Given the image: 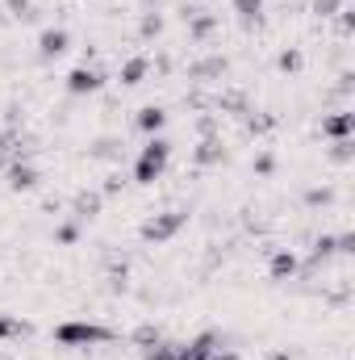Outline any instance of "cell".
<instances>
[{"label": "cell", "mask_w": 355, "mask_h": 360, "mask_svg": "<svg viewBox=\"0 0 355 360\" xmlns=\"http://www.w3.org/2000/svg\"><path fill=\"white\" fill-rule=\"evenodd\" d=\"M109 340H113L109 327H100V323H84V319H76V323H59V327H55V344H63V348H92V344H109Z\"/></svg>", "instance_id": "6da1fadb"}, {"label": "cell", "mask_w": 355, "mask_h": 360, "mask_svg": "<svg viewBox=\"0 0 355 360\" xmlns=\"http://www.w3.org/2000/svg\"><path fill=\"white\" fill-rule=\"evenodd\" d=\"M168 155H172V143L168 139H151L138 151V160H134V180L138 184H155V180L163 176V168H168Z\"/></svg>", "instance_id": "7a4b0ae2"}, {"label": "cell", "mask_w": 355, "mask_h": 360, "mask_svg": "<svg viewBox=\"0 0 355 360\" xmlns=\"http://www.w3.org/2000/svg\"><path fill=\"white\" fill-rule=\"evenodd\" d=\"M184 226H188V210H168V214H155V218L142 222V239L147 243H168Z\"/></svg>", "instance_id": "3957f363"}, {"label": "cell", "mask_w": 355, "mask_h": 360, "mask_svg": "<svg viewBox=\"0 0 355 360\" xmlns=\"http://www.w3.org/2000/svg\"><path fill=\"white\" fill-rule=\"evenodd\" d=\"M217 348H222V335H217V331H201L196 340L176 344V360H209Z\"/></svg>", "instance_id": "277c9868"}, {"label": "cell", "mask_w": 355, "mask_h": 360, "mask_svg": "<svg viewBox=\"0 0 355 360\" xmlns=\"http://www.w3.org/2000/svg\"><path fill=\"white\" fill-rule=\"evenodd\" d=\"M100 80H105V76H100L96 68L80 63V68H72V72H67V92H72V96H88V92L100 89Z\"/></svg>", "instance_id": "5b68a950"}, {"label": "cell", "mask_w": 355, "mask_h": 360, "mask_svg": "<svg viewBox=\"0 0 355 360\" xmlns=\"http://www.w3.org/2000/svg\"><path fill=\"white\" fill-rule=\"evenodd\" d=\"M67 46H72V38H67V30H63V25H51V30H42V34H38V55H42V59H59Z\"/></svg>", "instance_id": "8992f818"}, {"label": "cell", "mask_w": 355, "mask_h": 360, "mask_svg": "<svg viewBox=\"0 0 355 360\" xmlns=\"http://www.w3.org/2000/svg\"><path fill=\"white\" fill-rule=\"evenodd\" d=\"M4 176H8V188H34V184H38V172H34V164H25V160H13Z\"/></svg>", "instance_id": "52a82bcc"}, {"label": "cell", "mask_w": 355, "mask_h": 360, "mask_svg": "<svg viewBox=\"0 0 355 360\" xmlns=\"http://www.w3.org/2000/svg\"><path fill=\"white\" fill-rule=\"evenodd\" d=\"M267 272H272V281H293V276H297V256H293V252H272Z\"/></svg>", "instance_id": "ba28073f"}, {"label": "cell", "mask_w": 355, "mask_h": 360, "mask_svg": "<svg viewBox=\"0 0 355 360\" xmlns=\"http://www.w3.org/2000/svg\"><path fill=\"white\" fill-rule=\"evenodd\" d=\"M138 130H147V134H159L163 126H168V113L159 109V105H147V109H138Z\"/></svg>", "instance_id": "9c48e42d"}, {"label": "cell", "mask_w": 355, "mask_h": 360, "mask_svg": "<svg viewBox=\"0 0 355 360\" xmlns=\"http://www.w3.org/2000/svg\"><path fill=\"white\" fill-rule=\"evenodd\" d=\"M192 160H196V164H222V160H226L222 139H201V143H196V151H192Z\"/></svg>", "instance_id": "30bf717a"}, {"label": "cell", "mask_w": 355, "mask_h": 360, "mask_svg": "<svg viewBox=\"0 0 355 360\" xmlns=\"http://www.w3.org/2000/svg\"><path fill=\"white\" fill-rule=\"evenodd\" d=\"M213 30H217V17H209V13H201V8L188 17V34H192V42H205Z\"/></svg>", "instance_id": "8fae6325"}, {"label": "cell", "mask_w": 355, "mask_h": 360, "mask_svg": "<svg viewBox=\"0 0 355 360\" xmlns=\"http://www.w3.org/2000/svg\"><path fill=\"white\" fill-rule=\"evenodd\" d=\"M100 197H105V193H80V197H76V205H72L76 222H88V218L100 214Z\"/></svg>", "instance_id": "7c38bea8"}, {"label": "cell", "mask_w": 355, "mask_h": 360, "mask_svg": "<svg viewBox=\"0 0 355 360\" xmlns=\"http://www.w3.org/2000/svg\"><path fill=\"white\" fill-rule=\"evenodd\" d=\"M351 113H335V117H326L322 122V134H330V139H347L351 134Z\"/></svg>", "instance_id": "4fadbf2b"}, {"label": "cell", "mask_w": 355, "mask_h": 360, "mask_svg": "<svg viewBox=\"0 0 355 360\" xmlns=\"http://www.w3.org/2000/svg\"><path fill=\"white\" fill-rule=\"evenodd\" d=\"M234 13H239L243 25H255L264 17V0H234Z\"/></svg>", "instance_id": "5bb4252c"}, {"label": "cell", "mask_w": 355, "mask_h": 360, "mask_svg": "<svg viewBox=\"0 0 355 360\" xmlns=\"http://www.w3.org/2000/svg\"><path fill=\"white\" fill-rule=\"evenodd\" d=\"M121 147H126L121 139H100L88 155H92V160H117V155H121Z\"/></svg>", "instance_id": "9a60e30c"}, {"label": "cell", "mask_w": 355, "mask_h": 360, "mask_svg": "<svg viewBox=\"0 0 355 360\" xmlns=\"http://www.w3.org/2000/svg\"><path fill=\"white\" fill-rule=\"evenodd\" d=\"M142 76H147V59H126V68H121V84H142Z\"/></svg>", "instance_id": "2e32d148"}, {"label": "cell", "mask_w": 355, "mask_h": 360, "mask_svg": "<svg viewBox=\"0 0 355 360\" xmlns=\"http://www.w3.org/2000/svg\"><path fill=\"white\" fill-rule=\"evenodd\" d=\"M142 360H176V344H168V340H155L151 348H142Z\"/></svg>", "instance_id": "e0dca14e"}, {"label": "cell", "mask_w": 355, "mask_h": 360, "mask_svg": "<svg viewBox=\"0 0 355 360\" xmlns=\"http://www.w3.org/2000/svg\"><path fill=\"white\" fill-rule=\"evenodd\" d=\"M17 335H25V323L13 314H0V340H17Z\"/></svg>", "instance_id": "ac0fdd59"}, {"label": "cell", "mask_w": 355, "mask_h": 360, "mask_svg": "<svg viewBox=\"0 0 355 360\" xmlns=\"http://www.w3.org/2000/svg\"><path fill=\"white\" fill-rule=\"evenodd\" d=\"M276 63H280V72H301V63H305V59H301V51H293V46H288V51H280V59H276Z\"/></svg>", "instance_id": "d6986e66"}, {"label": "cell", "mask_w": 355, "mask_h": 360, "mask_svg": "<svg viewBox=\"0 0 355 360\" xmlns=\"http://www.w3.org/2000/svg\"><path fill=\"white\" fill-rule=\"evenodd\" d=\"M55 239H59V243H63V248H72V243H76V239H80V222H63V226H59V231H55Z\"/></svg>", "instance_id": "ffe728a7"}, {"label": "cell", "mask_w": 355, "mask_h": 360, "mask_svg": "<svg viewBox=\"0 0 355 360\" xmlns=\"http://www.w3.org/2000/svg\"><path fill=\"white\" fill-rule=\"evenodd\" d=\"M155 340H163L159 327H138V331H134V344H138V348H151Z\"/></svg>", "instance_id": "44dd1931"}, {"label": "cell", "mask_w": 355, "mask_h": 360, "mask_svg": "<svg viewBox=\"0 0 355 360\" xmlns=\"http://www.w3.org/2000/svg\"><path fill=\"white\" fill-rule=\"evenodd\" d=\"M159 30H163V17L159 13H147L142 17V38H159Z\"/></svg>", "instance_id": "7402d4cb"}, {"label": "cell", "mask_w": 355, "mask_h": 360, "mask_svg": "<svg viewBox=\"0 0 355 360\" xmlns=\"http://www.w3.org/2000/svg\"><path fill=\"white\" fill-rule=\"evenodd\" d=\"M330 160L347 164V160H351V139H335V147H330Z\"/></svg>", "instance_id": "603a6c76"}, {"label": "cell", "mask_w": 355, "mask_h": 360, "mask_svg": "<svg viewBox=\"0 0 355 360\" xmlns=\"http://www.w3.org/2000/svg\"><path fill=\"white\" fill-rule=\"evenodd\" d=\"M305 201H309V205H330V201H335V193H330V188H309V193H305Z\"/></svg>", "instance_id": "cb8c5ba5"}, {"label": "cell", "mask_w": 355, "mask_h": 360, "mask_svg": "<svg viewBox=\"0 0 355 360\" xmlns=\"http://www.w3.org/2000/svg\"><path fill=\"white\" fill-rule=\"evenodd\" d=\"M335 8H339V0H314V13L318 17H335Z\"/></svg>", "instance_id": "d4e9b609"}, {"label": "cell", "mask_w": 355, "mask_h": 360, "mask_svg": "<svg viewBox=\"0 0 355 360\" xmlns=\"http://www.w3.org/2000/svg\"><path fill=\"white\" fill-rule=\"evenodd\" d=\"M272 168H276V160H272V155H260V160H255V172H260V176H272Z\"/></svg>", "instance_id": "484cf974"}, {"label": "cell", "mask_w": 355, "mask_h": 360, "mask_svg": "<svg viewBox=\"0 0 355 360\" xmlns=\"http://www.w3.org/2000/svg\"><path fill=\"white\" fill-rule=\"evenodd\" d=\"M8 13H17V17H34L29 0H8Z\"/></svg>", "instance_id": "4316f807"}, {"label": "cell", "mask_w": 355, "mask_h": 360, "mask_svg": "<svg viewBox=\"0 0 355 360\" xmlns=\"http://www.w3.org/2000/svg\"><path fill=\"white\" fill-rule=\"evenodd\" d=\"M117 188H126V176L121 172H113V176L105 180V193H117Z\"/></svg>", "instance_id": "83f0119b"}, {"label": "cell", "mask_w": 355, "mask_h": 360, "mask_svg": "<svg viewBox=\"0 0 355 360\" xmlns=\"http://www.w3.org/2000/svg\"><path fill=\"white\" fill-rule=\"evenodd\" d=\"M209 360H239V352H234V348H226V352L217 348V352H213V356H209Z\"/></svg>", "instance_id": "f1b7e54d"}, {"label": "cell", "mask_w": 355, "mask_h": 360, "mask_svg": "<svg viewBox=\"0 0 355 360\" xmlns=\"http://www.w3.org/2000/svg\"><path fill=\"white\" fill-rule=\"evenodd\" d=\"M267 360H293V356H288V352H272Z\"/></svg>", "instance_id": "f546056e"}]
</instances>
